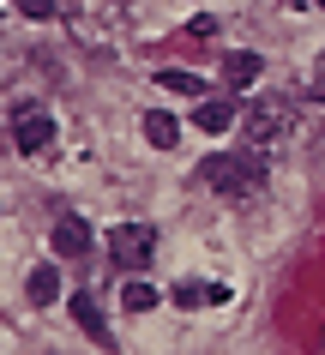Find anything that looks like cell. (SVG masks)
Here are the masks:
<instances>
[{
  "instance_id": "1",
  "label": "cell",
  "mask_w": 325,
  "mask_h": 355,
  "mask_svg": "<svg viewBox=\"0 0 325 355\" xmlns=\"http://www.w3.org/2000/svg\"><path fill=\"white\" fill-rule=\"evenodd\" d=\"M199 181L217 187L223 199H253L259 181H265V150H253V145L247 150H217V157H205Z\"/></svg>"
},
{
  "instance_id": "2",
  "label": "cell",
  "mask_w": 325,
  "mask_h": 355,
  "mask_svg": "<svg viewBox=\"0 0 325 355\" xmlns=\"http://www.w3.org/2000/svg\"><path fill=\"white\" fill-rule=\"evenodd\" d=\"M241 127H247V145H253V150H271V145H283V139H289L295 109H289L283 96H259V103L247 109V121H241Z\"/></svg>"
},
{
  "instance_id": "3",
  "label": "cell",
  "mask_w": 325,
  "mask_h": 355,
  "mask_svg": "<svg viewBox=\"0 0 325 355\" xmlns=\"http://www.w3.org/2000/svg\"><path fill=\"white\" fill-rule=\"evenodd\" d=\"M109 253H115L121 271H145V265L157 259V229H145V223H115V229H109Z\"/></svg>"
},
{
  "instance_id": "4",
  "label": "cell",
  "mask_w": 325,
  "mask_h": 355,
  "mask_svg": "<svg viewBox=\"0 0 325 355\" xmlns=\"http://www.w3.org/2000/svg\"><path fill=\"white\" fill-rule=\"evenodd\" d=\"M12 145L24 157H55V121L37 109V103H19L12 109Z\"/></svg>"
},
{
  "instance_id": "5",
  "label": "cell",
  "mask_w": 325,
  "mask_h": 355,
  "mask_svg": "<svg viewBox=\"0 0 325 355\" xmlns=\"http://www.w3.org/2000/svg\"><path fill=\"white\" fill-rule=\"evenodd\" d=\"M49 241H55L60 259H85V253H91V223H85V217H60Z\"/></svg>"
},
{
  "instance_id": "6",
  "label": "cell",
  "mask_w": 325,
  "mask_h": 355,
  "mask_svg": "<svg viewBox=\"0 0 325 355\" xmlns=\"http://www.w3.org/2000/svg\"><path fill=\"white\" fill-rule=\"evenodd\" d=\"M193 127L211 132V139H223V132L235 127V103H229V96H223V103H217V96H205V103H199V114H193Z\"/></svg>"
},
{
  "instance_id": "7",
  "label": "cell",
  "mask_w": 325,
  "mask_h": 355,
  "mask_svg": "<svg viewBox=\"0 0 325 355\" xmlns=\"http://www.w3.org/2000/svg\"><path fill=\"white\" fill-rule=\"evenodd\" d=\"M259 73H265V60H259V55H247V49L223 60V85H229V91H247V85H253Z\"/></svg>"
},
{
  "instance_id": "8",
  "label": "cell",
  "mask_w": 325,
  "mask_h": 355,
  "mask_svg": "<svg viewBox=\"0 0 325 355\" xmlns=\"http://www.w3.org/2000/svg\"><path fill=\"white\" fill-rule=\"evenodd\" d=\"M24 295H30V307H55V301H60V277H55V265H37V271L24 277Z\"/></svg>"
},
{
  "instance_id": "9",
  "label": "cell",
  "mask_w": 325,
  "mask_h": 355,
  "mask_svg": "<svg viewBox=\"0 0 325 355\" xmlns=\"http://www.w3.org/2000/svg\"><path fill=\"white\" fill-rule=\"evenodd\" d=\"M145 139H151L157 150H175V145H181V121H175L169 109H151V114H145Z\"/></svg>"
},
{
  "instance_id": "10",
  "label": "cell",
  "mask_w": 325,
  "mask_h": 355,
  "mask_svg": "<svg viewBox=\"0 0 325 355\" xmlns=\"http://www.w3.org/2000/svg\"><path fill=\"white\" fill-rule=\"evenodd\" d=\"M73 319L85 325V337H96V343H115V337H109V325H103V307H96V301L85 295V289L73 295Z\"/></svg>"
},
{
  "instance_id": "11",
  "label": "cell",
  "mask_w": 325,
  "mask_h": 355,
  "mask_svg": "<svg viewBox=\"0 0 325 355\" xmlns=\"http://www.w3.org/2000/svg\"><path fill=\"white\" fill-rule=\"evenodd\" d=\"M157 85H163V91H175V96H205V78H199V73H181V67H163V73H157Z\"/></svg>"
},
{
  "instance_id": "12",
  "label": "cell",
  "mask_w": 325,
  "mask_h": 355,
  "mask_svg": "<svg viewBox=\"0 0 325 355\" xmlns=\"http://www.w3.org/2000/svg\"><path fill=\"white\" fill-rule=\"evenodd\" d=\"M121 307H127V313H151V307H157V289H151V283H127V289H121Z\"/></svg>"
},
{
  "instance_id": "13",
  "label": "cell",
  "mask_w": 325,
  "mask_h": 355,
  "mask_svg": "<svg viewBox=\"0 0 325 355\" xmlns=\"http://www.w3.org/2000/svg\"><path fill=\"white\" fill-rule=\"evenodd\" d=\"M12 6H19L24 19H55L60 12V0H12Z\"/></svg>"
},
{
  "instance_id": "14",
  "label": "cell",
  "mask_w": 325,
  "mask_h": 355,
  "mask_svg": "<svg viewBox=\"0 0 325 355\" xmlns=\"http://www.w3.org/2000/svg\"><path fill=\"white\" fill-rule=\"evenodd\" d=\"M187 37H217V19H211V12H199V19L187 24Z\"/></svg>"
},
{
  "instance_id": "15",
  "label": "cell",
  "mask_w": 325,
  "mask_h": 355,
  "mask_svg": "<svg viewBox=\"0 0 325 355\" xmlns=\"http://www.w3.org/2000/svg\"><path fill=\"white\" fill-rule=\"evenodd\" d=\"M283 6H313V0H283Z\"/></svg>"
},
{
  "instance_id": "16",
  "label": "cell",
  "mask_w": 325,
  "mask_h": 355,
  "mask_svg": "<svg viewBox=\"0 0 325 355\" xmlns=\"http://www.w3.org/2000/svg\"><path fill=\"white\" fill-rule=\"evenodd\" d=\"M313 6H325V0H313Z\"/></svg>"
},
{
  "instance_id": "17",
  "label": "cell",
  "mask_w": 325,
  "mask_h": 355,
  "mask_svg": "<svg viewBox=\"0 0 325 355\" xmlns=\"http://www.w3.org/2000/svg\"><path fill=\"white\" fill-rule=\"evenodd\" d=\"M319 343H325V337H319Z\"/></svg>"
}]
</instances>
